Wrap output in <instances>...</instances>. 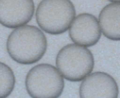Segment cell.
Here are the masks:
<instances>
[{
	"instance_id": "7a4b0ae2",
	"label": "cell",
	"mask_w": 120,
	"mask_h": 98,
	"mask_svg": "<svg viewBox=\"0 0 120 98\" xmlns=\"http://www.w3.org/2000/svg\"><path fill=\"white\" fill-rule=\"evenodd\" d=\"M35 15L44 32L59 35L69 30L76 18V8L71 0H42Z\"/></svg>"
},
{
	"instance_id": "5b68a950",
	"label": "cell",
	"mask_w": 120,
	"mask_h": 98,
	"mask_svg": "<svg viewBox=\"0 0 120 98\" xmlns=\"http://www.w3.org/2000/svg\"><path fill=\"white\" fill-rule=\"evenodd\" d=\"M34 12L33 0H0V24L7 28L27 24Z\"/></svg>"
},
{
	"instance_id": "277c9868",
	"label": "cell",
	"mask_w": 120,
	"mask_h": 98,
	"mask_svg": "<svg viewBox=\"0 0 120 98\" xmlns=\"http://www.w3.org/2000/svg\"><path fill=\"white\" fill-rule=\"evenodd\" d=\"M65 86L64 77L57 67L48 63L35 65L25 77V88L32 98H58Z\"/></svg>"
},
{
	"instance_id": "6da1fadb",
	"label": "cell",
	"mask_w": 120,
	"mask_h": 98,
	"mask_svg": "<svg viewBox=\"0 0 120 98\" xmlns=\"http://www.w3.org/2000/svg\"><path fill=\"white\" fill-rule=\"evenodd\" d=\"M6 49L17 63L30 65L38 62L48 49V40L43 30L34 25L24 24L9 34Z\"/></svg>"
},
{
	"instance_id": "ba28073f",
	"label": "cell",
	"mask_w": 120,
	"mask_h": 98,
	"mask_svg": "<svg viewBox=\"0 0 120 98\" xmlns=\"http://www.w3.org/2000/svg\"><path fill=\"white\" fill-rule=\"evenodd\" d=\"M99 22L102 34L111 41H120V3L110 2L101 10Z\"/></svg>"
},
{
	"instance_id": "52a82bcc",
	"label": "cell",
	"mask_w": 120,
	"mask_h": 98,
	"mask_svg": "<svg viewBox=\"0 0 120 98\" xmlns=\"http://www.w3.org/2000/svg\"><path fill=\"white\" fill-rule=\"evenodd\" d=\"M118 94L119 89L116 81L106 72L90 73L81 81L79 86L80 98H117Z\"/></svg>"
},
{
	"instance_id": "8992f818",
	"label": "cell",
	"mask_w": 120,
	"mask_h": 98,
	"mask_svg": "<svg viewBox=\"0 0 120 98\" xmlns=\"http://www.w3.org/2000/svg\"><path fill=\"white\" fill-rule=\"evenodd\" d=\"M69 36L76 44L84 47L94 46L102 36L99 20L88 13L78 15L69 28Z\"/></svg>"
},
{
	"instance_id": "30bf717a",
	"label": "cell",
	"mask_w": 120,
	"mask_h": 98,
	"mask_svg": "<svg viewBox=\"0 0 120 98\" xmlns=\"http://www.w3.org/2000/svg\"><path fill=\"white\" fill-rule=\"evenodd\" d=\"M108 1H109V2H118V3H120V0H108Z\"/></svg>"
},
{
	"instance_id": "3957f363",
	"label": "cell",
	"mask_w": 120,
	"mask_h": 98,
	"mask_svg": "<svg viewBox=\"0 0 120 98\" xmlns=\"http://www.w3.org/2000/svg\"><path fill=\"white\" fill-rule=\"evenodd\" d=\"M55 63L64 79L70 82H80L94 68V56L88 47L79 44H68L59 50Z\"/></svg>"
},
{
	"instance_id": "9c48e42d",
	"label": "cell",
	"mask_w": 120,
	"mask_h": 98,
	"mask_svg": "<svg viewBox=\"0 0 120 98\" xmlns=\"http://www.w3.org/2000/svg\"><path fill=\"white\" fill-rule=\"evenodd\" d=\"M16 85V77L11 67L0 61V98L11 95Z\"/></svg>"
}]
</instances>
